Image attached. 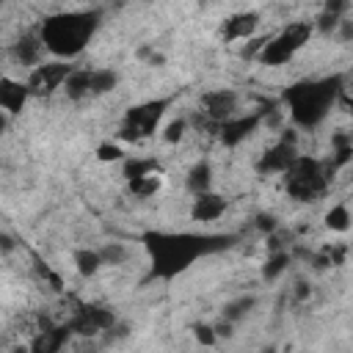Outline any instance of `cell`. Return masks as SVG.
I'll return each mask as SVG.
<instances>
[{
  "label": "cell",
  "instance_id": "36",
  "mask_svg": "<svg viewBox=\"0 0 353 353\" xmlns=\"http://www.w3.org/2000/svg\"><path fill=\"white\" fill-rule=\"evenodd\" d=\"M295 287H298V290H295V295H298V298H301V301H303V298H306V295H309V287H306V284H303V281H298V284H295Z\"/></svg>",
  "mask_w": 353,
  "mask_h": 353
},
{
  "label": "cell",
  "instance_id": "7",
  "mask_svg": "<svg viewBox=\"0 0 353 353\" xmlns=\"http://www.w3.org/2000/svg\"><path fill=\"white\" fill-rule=\"evenodd\" d=\"M72 72L74 69L69 63H39L30 72V77H28L30 97H47V94H52L55 88L66 85V80H69Z\"/></svg>",
  "mask_w": 353,
  "mask_h": 353
},
{
  "label": "cell",
  "instance_id": "22",
  "mask_svg": "<svg viewBox=\"0 0 353 353\" xmlns=\"http://www.w3.org/2000/svg\"><path fill=\"white\" fill-rule=\"evenodd\" d=\"M116 80H119L116 72H110V69H94V74H91V97H99V94L113 91Z\"/></svg>",
  "mask_w": 353,
  "mask_h": 353
},
{
  "label": "cell",
  "instance_id": "32",
  "mask_svg": "<svg viewBox=\"0 0 353 353\" xmlns=\"http://www.w3.org/2000/svg\"><path fill=\"white\" fill-rule=\"evenodd\" d=\"M97 157H99V160H119V157H121V149H119L116 143H102V146L97 149Z\"/></svg>",
  "mask_w": 353,
  "mask_h": 353
},
{
  "label": "cell",
  "instance_id": "9",
  "mask_svg": "<svg viewBox=\"0 0 353 353\" xmlns=\"http://www.w3.org/2000/svg\"><path fill=\"white\" fill-rule=\"evenodd\" d=\"M66 325L83 336H94L113 325V314L108 309H97V306H77Z\"/></svg>",
  "mask_w": 353,
  "mask_h": 353
},
{
  "label": "cell",
  "instance_id": "18",
  "mask_svg": "<svg viewBox=\"0 0 353 353\" xmlns=\"http://www.w3.org/2000/svg\"><path fill=\"white\" fill-rule=\"evenodd\" d=\"M152 174H160L157 160H138V157H132V160L124 163V176H127L130 182H138V179L152 176Z\"/></svg>",
  "mask_w": 353,
  "mask_h": 353
},
{
  "label": "cell",
  "instance_id": "11",
  "mask_svg": "<svg viewBox=\"0 0 353 353\" xmlns=\"http://www.w3.org/2000/svg\"><path fill=\"white\" fill-rule=\"evenodd\" d=\"M259 124H262V116H259V113L234 116V119H229V121H223V124H221L218 138H221V143H223V146H237V143H240V141H245V138H248Z\"/></svg>",
  "mask_w": 353,
  "mask_h": 353
},
{
  "label": "cell",
  "instance_id": "8",
  "mask_svg": "<svg viewBox=\"0 0 353 353\" xmlns=\"http://www.w3.org/2000/svg\"><path fill=\"white\" fill-rule=\"evenodd\" d=\"M298 160V152H295V135L290 132H284L281 135V141L276 143V146H270L262 157H259V163H256V171L259 174H287L290 171V165Z\"/></svg>",
  "mask_w": 353,
  "mask_h": 353
},
{
  "label": "cell",
  "instance_id": "2",
  "mask_svg": "<svg viewBox=\"0 0 353 353\" xmlns=\"http://www.w3.org/2000/svg\"><path fill=\"white\" fill-rule=\"evenodd\" d=\"M339 94H342V74L320 77V80H301L284 91V105L290 108V116L298 127L312 130L328 116Z\"/></svg>",
  "mask_w": 353,
  "mask_h": 353
},
{
  "label": "cell",
  "instance_id": "21",
  "mask_svg": "<svg viewBox=\"0 0 353 353\" xmlns=\"http://www.w3.org/2000/svg\"><path fill=\"white\" fill-rule=\"evenodd\" d=\"M334 165L331 168H339V165H345L347 160H350V154H353V135H347V132H336L334 135Z\"/></svg>",
  "mask_w": 353,
  "mask_h": 353
},
{
  "label": "cell",
  "instance_id": "20",
  "mask_svg": "<svg viewBox=\"0 0 353 353\" xmlns=\"http://www.w3.org/2000/svg\"><path fill=\"white\" fill-rule=\"evenodd\" d=\"M74 265H77V273H80V276H94V273L99 270V265H105V262H102L99 251L80 248V251L74 254Z\"/></svg>",
  "mask_w": 353,
  "mask_h": 353
},
{
  "label": "cell",
  "instance_id": "28",
  "mask_svg": "<svg viewBox=\"0 0 353 353\" xmlns=\"http://www.w3.org/2000/svg\"><path fill=\"white\" fill-rule=\"evenodd\" d=\"M157 188H160V174L143 176V179H138V182H130V190L138 193V196H152Z\"/></svg>",
  "mask_w": 353,
  "mask_h": 353
},
{
  "label": "cell",
  "instance_id": "19",
  "mask_svg": "<svg viewBox=\"0 0 353 353\" xmlns=\"http://www.w3.org/2000/svg\"><path fill=\"white\" fill-rule=\"evenodd\" d=\"M210 176H212V171H210V163H196L193 168H190V174H188V188L196 193V196H201V193H207V188H210Z\"/></svg>",
  "mask_w": 353,
  "mask_h": 353
},
{
  "label": "cell",
  "instance_id": "27",
  "mask_svg": "<svg viewBox=\"0 0 353 353\" xmlns=\"http://www.w3.org/2000/svg\"><path fill=\"white\" fill-rule=\"evenodd\" d=\"M99 256H102L105 265H121V262L127 259V248H124L121 243H108V245L99 251Z\"/></svg>",
  "mask_w": 353,
  "mask_h": 353
},
{
  "label": "cell",
  "instance_id": "17",
  "mask_svg": "<svg viewBox=\"0 0 353 353\" xmlns=\"http://www.w3.org/2000/svg\"><path fill=\"white\" fill-rule=\"evenodd\" d=\"M91 74L94 69H74L66 80V97L69 99H83V97H91Z\"/></svg>",
  "mask_w": 353,
  "mask_h": 353
},
{
  "label": "cell",
  "instance_id": "16",
  "mask_svg": "<svg viewBox=\"0 0 353 353\" xmlns=\"http://www.w3.org/2000/svg\"><path fill=\"white\" fill-rule=\"evenodd\" d=\"M223 210H226V201H223L221 196H215V193H201V196L196 199V204H193V218H196V221H215V218H221Z\"/></svg>",
  "mask_w": 353,
  "mask_h": 353
},
{
  "label": "cell",
  "instance_id": "37",
  "mask_svg": "<svg viewBox=\"0 0 353 353\" xmlns=\"http://www.w3.org/2000/svg\"><path fill=\"white\" fill-rule=\"evenodd\" d=\"M0 243H3V251H6V254L14 248V243H11V237H8V234H3V237H0Z\"/></svg>",
  "mask_w": 353,
  "mask_h": 353
},
{
  "label": "cell",
  "instance_id": "26",
  "mask_svg": "<svg viewBox=\"0 0 353 353\" xmlns=\"http://www.w3.org/2000/svg\"><path fill=\"white\" fill-rule=\"evenodd\" d=\"M287 265H290V256H287L284 251H273V254H270V259L265 262L262 276H265L268 281H273L279 273H284V270H287Z\"/></svg>",
  "mask_w": 353,
  "mask_h": 353
},
{
  "label": "cell",
  "instance_id": "24",
  "mask_svg": "<svg viewBox=\"0 0 353 353\" xmlns=\"http://www.w3.org/2000/svg\"><path fill=\"white\" fill-rule=\"evenodd\" d=\"M254 298L251 295H245V298H237V301H232V303H226V309H223V320H240V317H245L251 309H254Z\"/></svg>",
  "mask_w": 353,
  "mask_h": 353
},
{
  "label": "cell",
  "instance_id": "30",
  "mask_svg": "<svg viewBox=\"0 0 353 353\" xmlns=\"http://www.w3.org/2000/svg\"><path fill=\"white\" fill-rule=\"evenodd\" d=\"M339 99L353 110V72L342 74V94H339Z\"/></svg>",
  "mask_w": 353,
  "mask_h": 353
},
{
  "label": "cell",
  "instance_id": "14",
  "mask_svg": "<svg viewBox=\"0 0 353 353\" xmlns=\"http://www.w3.org/2000/svg\"><path fill=\"white\" fill-rule=\"evenodd\" d=\"M41 50H47L44 47V41H41V36H33V33H25L22 39H17V44L11 47V55H14V61H19L22 66H39V58H41Z\"/></svg>",
  "mask_w": 353,
  "mask_h": 353
},
{
  "label": "cell",
  "instance_id": "35",
  "mask_svg": "<svg viewBox=\"0 0 353 353\" xmlns=\"http://www.w3.org/2000/svg\"><path fill=\"white\" fill-rule=\"evenodd\" d=\"M339 36H342V41H353V19L339 22Z\"/></svg>",
  "mask_w": 353,
  "mask_h": 353
},
{
  "label": "cell",
  "instance_id": "29",
  "mask_svg": "<svg viewBox=\"0 0 353 353\" xmlns=\"http://www.w3.org/2000/svg\"><path fill=\"white\" fill-rule=\"evenodd\" d=\"M185 127H188V121H185V119H176V121H171V124L165 127V141H168V143L179 141V138L185 135Z\"/></svg>",
  "mask_w": 353,
  "mask_h": 353
},
{
  "label": "cell",
  "instance_id": "4",
  "mask_svg": "<svg viewBox=\"0 0 353 353\" xmlns=\"http://www.w3.org/2000/svg\"><path fill=\"white\" fill-rule=\"evenodd\" d=\"M284 182H287V193L292 199H298V201H314L325 190V171H323V165L317 160L298 157L290 165Z\"/></svg>",
  "mask_w": 353,
  "mask_h": 353
},
{
  "label": "cell",
  "instance_id": "23",
  "mask_svg": "<svg viewBox=\"0 0 353 353\" xmlns=\"http://www.w3.org/2000/svg\"><path fill=\"white\" fill-rule=\"evenodd\" d=\"M347 6L345 3H328L325 8H323V14H320V19H317V28L320 30H334V28H339V14L345 11Z\"/></svg>",
  "mask_w": 353,
  "mask_h": 353
},
{
  "label": "cell",
  "instance_id": "15",
  "mask_svg": "<svg viewBox=\"0 0 353 353\" xmlns=\"http://www.w3.org/2000/svg\"><path fill=\"white\" fill-rule=\"evenodd\" d=\"M256 22L259 17L254 11H240L234 17H229L223 22V39L226 41H240V39H248L254 30H256Z\"/></svg>",
  "mask_w": 353,
  "mask_h": 353
},
{
  "label": "cell",
  "instance_id": "33",
  "mask_svg": "<svg viewBox=\"0 0 353 353\" xmlns=\"http://www.w3.org/2000/svg\"><path fill=\"white\" fill-rule=\"evenodd\" d=\"M256 229L259 232H273L276 229V218L273 215H256Z\"/></svg>",
  "mask_w": 353,
  "mask_h": 353
},
{
  "label": "cell",
  "instance_id": "3",
  "mask_svg": "<svg viewBox=\"0 0 353 353\" xmlns=\"http://www.w3.org/2000/svg\"><path fill=\"white\" fill-rule=\"evenodd\" d=\"M99 25V11H69L41 22V41L55 55H77Z\"/></svg>",
  "mask_w": 353,
  "mask_h": 353
},
{
  "label": "cell",
  "instance_id": "10",
  "mask_svg": "<svg viewBox=\"0 0 353 353\" xmlns=\"http://www.w3.org/2000/svg\"><path fill=\"white\" fill-rule=\"evenodd\" d=\"M201 110L210 121L215 124H223L229 119H234V110H237V94L234 91H226V88H218V91H207L201 97Z\"/></svg>",
  "mask_w": 353,
  "mask_h": 353
},
{
  "label": "cell",
  "instance_id": "1",
  "mask_svg": "<svg viewBox=\"0 0 353 353\" xmlns=\"http://www.w3.org/2000/svg\"><path fill=\"white\" fill-rule=\"evenodd\" d=\"M146 251L152 256V276L157 279H171L176 273H182L188 265H193V259L204 256V254H215L221 248H226L232 243V237H221V234H168V232H152L143 234Z\"/></svg>",
  "mask_w": 353,
  "mask_h": 353
},
{
  "label": "cell",
  "instance_id": "25",
  "mask_svg": "<svg viewBox=\"0 0 353 353\" xmlns=\"http://www.w3.org/2000/svg\"><path fill=\"white\" fill-rule=\"evenodd\" d=\"M325 223H328V229H334V232H345V229L350 226V212H347V207H342V204L331 207V210L325 212Z\"/></svg>",
  "mask_w": 353,
  "mask_h": 353
},
{
  "label": "cell",
  "instance_id": "38",
  "mask_svg": "<svg viewBox=\"0 0 353 353\" xmlns=\"http://www.w3.org/2000/svg\"><path fill=\"white\" fill-rule=\"evenodd\" d=\"M262 353H276V350H273V347H265V350H262Z\"/></svg>",
  "mask_w": 353,
  "mask_h": 353
},
{
  "label": "cell",
  "instance_id": "31",
  "mask_svg": "<svg viewBox=\"0 0 353 353\" xmlns=\"http://www.w3.org/2000/svg\"><path fill=\"white\" fill-rule=\"evenodd\" d=\"M193 331H196V339H199L201 345H212V342L218 339V334H215L212 325H196Z\"/></svg>",
  "mask_w": 353,
  "mask_h": 353
},
{
  "label": "cell",
  "instance_id": "13",
  "mask_svg": "<svg viewBox=\"0 0 353 353\" xmlns=\"http://www.w3.org/2000/svg\"><path fill=\"white\" fill-rule=\"evenodd\" d=\"M28 97H30L28 83H17L11 77H3L0 80V108L6 113H19Z\"/></svg>",
  "mask_w": 353,
  "mask_h": 353
},
{
  "label": "cell",
  "instance_id": "12",
  "mask_svg": "<svg viewBox=\"0 0 353 353\" xmlns=\"http://www.w3.org/2000/svg\"><path fill=\"white\" fill-rule=\"evenodd\" d=\"M72 328L69 325H44L33 334L30 342V353H61L63 342L69 339Z\"/></svg>",
  "mask_w": 353,
  "mask_h": 353
},
{
  "label": "cell",
  "instance_id": "5",
  "mask_svg": "<svg viewBox=\"0 0 353 353\" xmlns=\"http://www.w3.org/2000/svg\"><path fill=\"white\" fill-rule=\"evenodd\" d=\"M314 25L312 22H290L281 33H276L273 39H268L265 50L259 52V61L268 63V66H279V63H287L312 36Z\"/></svg>",
  "mask_w": 353,
  "mask_h": 353
},
{
  "label": "cell",
  "instance_id": "34",
  "mask_svg": "<svg viewBox=\"0 0 353 353\" xmlns=\"http://www.w3.org/2000/svg\"><path fill=\"white\" fill-rule=\"evenodd\" d=\"M138 55H141L143 61H149V63H163V55H160V52H154L152 47H141V50H138Z\"/></svg>",
  "mask_w": 353,
  "mask_h": 353
},
{
  "label": "cell",
  "instance_id": "6",
  "mask_svg": "<svg viewBox=\"0 0 353 353\" xmlns=\"http://www.w3.org/2000/svg\"><path fill=\"white\" fill-rule=\"evenodd\" d=\"M168 105H171V99H149L143 105L130 108L127 116H124V121H121L119 138H124V141H141V138L152 135Z\"/></svg>",
  "mask_w": 353,
  "mask_h": 353
}]
</instances>
